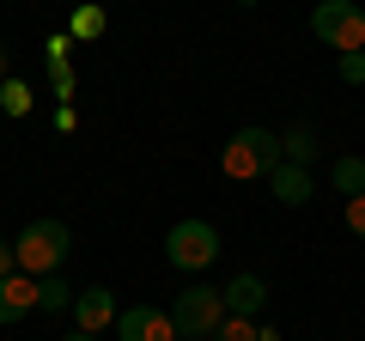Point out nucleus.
Masks as SVG:
<instances>
[{"instance_id":"1","label":"nucleus","mask_w":365,"mask_h":341,"mask_svg":"<svg viewBox=\"0 0 365 341\" xmlns=\"http://www.w3.org/2000/svg\"><path fill=\"white\" fill-rule=\"evenodd\" d=\"M67 250H73V232L61 220H31L25 232L13 238V256H19V275L43 280V275H61Z\"/></svg>"},{"instance_id":"12","label":"nucleus","mask_w":365,"mask_h":341,"mask_svg":"<svg viewBox=\"0 0 365 341\" xmlns=\"http://www.w3.org/2000/svg\"><path fill=\"white\" fill-rule=\"evenodd\" d=\"M73 292L79 287H67L61 275H43L37 280V311H73Z\"/></svg>"},{"instance_id":"18","label":"nucleus","mask_w":365,"mask_h":341,"mask_svg":"<svg viewBox=\"0 0 365 341\" xmlns=\"http://www.w3.org/2000/svg\"><path fill=\"white\" fill-rule=\"evenodd\" d=\"M347 232H353V238H365V195H353V201H347Z\"/></svg>"},{"instance_id":"5","label":"nucleus","mask_w":365,"mask_h":341,"mask_svg":"<svg viewBox=\"0 0 365 341\" xmlns=\"http://www.w3.org/2000/svg\"><path fill=\"white\" fill-rule=\"evenodd\" d=\"M311 31L329 43V49H365V6H353V0H317L311 6Z\"/></svg>"},{"instance_id":"11","label":"nucleus","mask_w":365,"mask_h":341,"mask_svg":"<svg viewBox=\"0 0 365 341\" xmlns=\"http://www.w3.org/2000/svg\"><path fill=\"white\" fill-rule=\"evenodd\" d=\"M329 183H335V195H365V158L359 153H347V158H335V165H329Z\"/></svg>"},{"instance_id":"7","label":"nucleus","mask_w":365,"mask_h":341,"mask_svg":"<svg viewBox=\"0 0 365 341\" xmlns=\"http://www.w3.org/2000/svg\"><path fill=\"white\" fill-rule=\"evenodd\" d=\"M116 335L122 341H182L177 323H170V311H158V305H134V311L116 317Z\"/></svg>"},{"instance_id":"8","label":"nucleus","mask_w":365,"mask_h":341,"mask_svg":"<svg viewBox=\"0 0 365 341\" xmlns=\"http://www.w3.org/2000/svg\"><path fill=\"white\" fill-rule=\"evenodd\" d=\"M268 189L280 195V208H304V201L317 195V177H311V165H292V158H280V165L268 170Z\"/></svg>"},{"instance_id":"16","label":"nucleus","mask_w":365,"mask_h":341,"mask_svg":"<svg viewBox=\"0 0 365 341\" xmlns=\"http://www.w3.org/2000/svg\"><path fill=\"white\" fill-rule=\"evenodd\" d=\"M98 31H104V13H98V6H79L73 13V37H98Z\"/></svg>"},{"instance_id":"6","label":"nucleus","mask_w":365,"mask_h":341,"mask_svg":"<svg viewBox=\"0 0 365 341\" xmlns=\"http://www.w3.org/2000/svg\"><path fill=\"white\" fill-rule=\"evenodd\" d=\"M116 317H122V305H116V292H110V287H79L73 292V323L86 329V335L116 329Z\"/></svg>"},{"instance_id":"14","label":"nucleus","mask_w":365,"mask_h":341,"mask_svg":"<svg viewBox=\"0 0 365 341\" xmlns=\"http://www.w3.org/2000/svg\"><path fill=\"white\" fill-rule=\"evenodd\" d=\"M213 341H262V323H250V317H225V323L213 329Z\"/></svg>"},{"instance_id":"9","label":"nucleus","mask_w":365,"mask_h":341,"mask_svg":"<svg viewBox=\"0 0 365 341\" xmlns=\"http://www.w3.org/2000/svg\"><path fill=\"white\" fill-rule=\"evenodd\" d=\"M220 299H225V317H256L268 305V280L262 275H232V287H220Z\"/></svg>"},{"instance_id":"17","label":"nucleus","mask_w":365,"mask_h":341,"mask_svg":"<svg viewBox=\"0 0 365 341\" xmlns=\"http://www.w3.org/2000/svg\"><path fill=\"white\" fill-rule=\"evenodd\" d=\"M341 79H347V86H365V49H347V55H341Z\"/></svg>"},{"instance_id":"19","label":"nucleus","mask_w":365,"mask_h":341,"mask_svg":"<svg viewBox=\"0 0 365 341\" xmlns=\"http://www.w3.org/2000/svg\"><path fill=\"white\" fill-rule=\"evenodd\" d=\"M19 275V256H13V238H0V280Z\"/></svg>"},{"instance_id":"21","label":"nucleus","mask_w":365,"mask_h":341,"mask_svg":"<svg viewBox=\"0 0 365 341\" xmlns=\"http://www.w3.org/2000/svg\"><path fill=\"white\" fill-rule=\"evenodd\" d=\"M0 86H6V43H0Z\"/></svg>"},{"instance_id":"13","label":"nucleus","mask_w":365,"mask_h":341,"mask_svg":"<svg viewBox=\"0 0 365 341\" xmlns=\"http://www.w3.org/2000/svg\"><path fill=\"white\" fill-rule=\"evenodd\" d=\"M317 153H323V146H317V134H311V128H292L287 141H280V158H292V165H311Z\"/></svg>"},{"instance_id":"15","label":"nucleus","mask_w":365,"mask_h":341,"mask_svg":"<svg viewBox=\"0 0 365 341\" xmlns=\"http://www.w3.org/2000/svg\"><path fill=\"white\" fill-rule=\"evenodd\" d=\"M0 104L13 110V116H25V110H31V92L19 86V79H6V86H0Z\"/></svg>"},{"instance_id":"3","label":"nucleus","mask_w":365,"mask_h":341,"mask_svg":"<svg viewBox=\"0 0 365 341\" xmlns=\"http://www.w3.org/2000/svg\"><path fill=\"white\" fill-rule=\"evenodd\" d=\"M165 263L182 268V275H201V268L220 263V232L207 220H177L165 232Z\"/></svg>"},{"instance_id":"20","label":"nucleus","mask_w":365,"mask_h":341,"mask_svg":"<svg viewBox=\"0 0 365 341\" xmlns=\"http://www.w3.org/2000/svg\"><path fill=\"white\" fill-rule=\"evenodd\" d=\"M61 341H98V335H86V329H73V335H61Z\"/></svg>"},{"instance_id":"4","label":"nucleus","mask_w":365,"mask_h":341,"mask_svg":"<svg viewBox=\"0 0 365 341\" xmlns=\"http://www.w3.org/2000/svg\"><path fill=\"white\" fill-rule=\"evenodd\" d=\"M170 323H177L182 341H213V329L225 323V299H220V287H182L177 305H170Z\"/></svg>"},{"instance_id":"2","label":"nucleus","mask_w":365,"mask_h":341,"mask_svg":"<svg viewBox=\"0 0 365 341\" xmlns=\"http://www.w3.org/2000/svg\"><path fill=\"white\" fill-rule=\"evenodd\" d=\"M274 165H280V134L274 128H237L232 141H225V153H220V170L232 183H256Z\"/></svg>"},{"instance_id":"10","label":"nucleus","mask_w":365,"mask_h":341,"mask_svg":"<svg viewBox=\"0 0 365 341\" xmlns=\"http://www.w3.org/2000/svg\"><path fill=\"white\" fill-rule=\"evenodd\" d=\"M31 311H37V280L31 275H6L0 280V329L19 323V317H31Z\"/></svg>"}]
</instances>
